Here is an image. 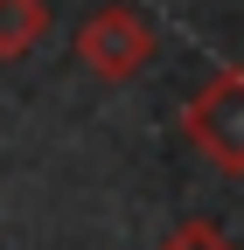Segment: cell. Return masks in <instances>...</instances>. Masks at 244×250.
I'll list each match as a JSON object with an SVG mask.
<instances>
[{
    "mask_svg": "<svg viewBox=\"0 0 244 250\" xmlns=\"http://www.w3.org/2000/svg\"><path fill=\"white\" fill-rule=\"evenodd\" d=\"M181 139L217 174H244V70H217L181 104Z\"/></svg>",
    "mask_w": 244,
    "mask_h": 250,
    "instance_id": "1",
    "label": "cell"
},
{
    "mask_svg": "<svg viewBox=\"0 0 244 250\" xmlns=\"http://www.w3.org/2000/svg\"><path fill=\"white\" fill-rule=\"evenodd\" d=\"M77 70L98 83H133L146 62H154V28L140 7H98L77 21Z\"/></svg>",
    "mask_w": 244,
    "mask_h": 250,
    "instance_id": "2",
    "label": "cell"
},
{
    "mask_svg": "<svg viewBox=\"0 0 244 250\" xmlns=\"http://www.w3.org/2000/svg\"><path fill=\"white\" fill-rule=\"evenodd\" d=\"M49 35V0H0V62L35 56Z\"/></svg>",
    "mask_w": 244,
    "mask_h": 250,
    "instance_id": "3",
    "label": "cell"
},
{
    "mask_svg": "<svg viewBox=\"0 0 244 250\" xmlns=\"http://www.w3.org/2000/svg\"><path fill=\"white\" fill-rule=\"evenodd\" d=\"M161 250H237L217 223H174L168 236H161Z\"/></svg>",
    "mask_w": 244,
    "mask_h": 250,
    "instance_id": "4",
    "label": "cell"
}]
</instances>
